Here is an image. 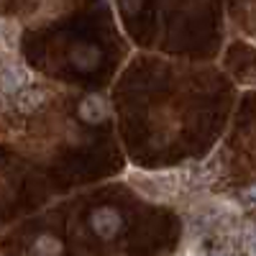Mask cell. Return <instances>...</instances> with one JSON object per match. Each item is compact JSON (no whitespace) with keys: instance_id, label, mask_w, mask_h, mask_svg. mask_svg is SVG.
<instances>
[{"instance_id":"cell-7","label":"cell","mask_w":256,"mask_h":256,"mask_svg":"<svg viewBox=\"0 0 256 256\" xmlns=\"http://www.w3.org/2000/svg\"><path fill=\"white\" fill-rule=\"evenodd\" d=\"M62 251V244H56V238L52 236H41L34 246V254H59Z\"/></svg>"},{"instance_id":"cell-4","label":"cell","mask_w":256,"mask_h":256,"mask_svg":"<svg viewBox=\"0 0 256 256\" xmlns=\"http://www.w3.org/2000/svg\"><path fill=\"white\" fill-rule=\"evenodd\" d=\"M108 116V100L100 98V95H88L80 105V118L88 120V123H98Z\"/></svg>"},{"instance_id":"cell-6","label":"cell","mask_w":256,"mask_h":256,"mask_svg":"<svg viewBox=\"0 0 256 256\" xmlns=\"http://www.w3.org/2000/svg\"><path fill=\"white\" fill-rule=\"evenodd\" d=\"M44 102V92L41 90H20V98H18V105H20V110H36L38 105Z\"/></svg>"},{"instance_id":"cell-2","label":"cell","mask_w":256,"mask_h":256,"mask_svg":"<svg viewBox=\"0 0 256 256\" xmlns=\"http://www.w3.org/2000/svg\"><path fill=\"white\" fill-rule=\"evenodd\" d=\"M90 226H92V230L98 233L100 238H113L116 233L120 230L123 220H120V216H118V210H113V208H98V210L92 212Z\"/></svg>"},{"instance_id":"cell-1","label":"cell","mask_w":256,"mask_h":256,"mask_svg":"<svg viewBox=\"0 0 256 256\" xmlns=\"http://www.w3.org/2000/svg\"><path fill=\"white\" fill-rule=\"evenodd\" d=\"M128 182L152 202H172L180 192L182 174L180 172H128Z\"/></svg>"},{"instance_id":"cell-5","label":"cell","mask_w":256,"mask_h":256,"mask_svg":"<svg viewBox=\"0 0 256 256\" xmlns=\"http://www.w3.org/2000/svg\"><path fill=\"white\" fill-rule=\"evenodd\" d=\"M98 59H100V52L95 46H80L72 54V62L77 64L80 70H92L95 64H98Z\"/></svg>"},{"instance_id":"cell-3","label":"cell","mask_w":256,"mask_h":256,"mask_svg":"<svg viewBox=\"0 0 256 256\" xmlns=\"http://www.w3.org/2000/svg\"><path fill=\"white\" fill-rule=\"evenodd\" d=\"M28 84V72L18 64H8V67L0 70V90L8 92V95H16L20 92Z\"/></svg>"}]
</instances>
